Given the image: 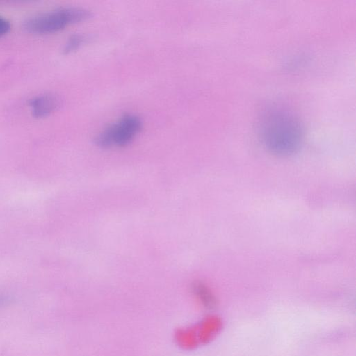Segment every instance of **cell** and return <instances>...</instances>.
I'll use <instances>...</instances> for the list:
<instances>
[{
    "label": "cell",
    "instance_id": "obj_1",
    "mask_svg": "<svg viewBox=\"0 0 356 356\" xmlns=\"http://www.w3.org/2000/svg\"><path fill=\"white\" fill-rule=\"evenodd\" d=\"M258 131L264 145L279 156L295 153L303 140V127L299 118L281 106H270L259 118Z\"/></svg>",
    "mask_w": 356,
    "mask_h": 356
},
{
    "label": "cell",
    "instance_id": "obj_2",
    "mask_svg": "<svg viewBox=\"0 0 356 356\" xmlns=\"http://www.w3.org/2000/svg\"><path fill=\"white\" fill-rule=\"evenodd\" d=\"M90 10L79 7H62L41 13L28 18L24 28L34 33H49L90 19Z\"/></svg>",
    "mask_w": 356,
    "mask_h": 356
},
{
    "label": "cell",
    "instance_id": "obj_3",
    "mask_svg": "<svg viewBox=\"0 0 356 356\" xmlns=\"http://www.w3.org/2000/svg\"><path fill=\"white\" fill-rule=\"evenodd\" d=\"M142 127L143 122L138 116L127 114L101 131L95 138V143L101 148L124 147L134 139Z\"/></svg>",
    "mask_w": 356,
    "mask_h": 356
},
{
    "label": "cell",
    "instance_id": "obj_4",
    "mask_svg": "<svg viewBox=\"0 0 356 356\" xmlns=\"http://www.w3.org/2000/svg\"><path fill=\"white\" fill-rule=\"evenodd\" d=\"M199 345H205L213 341L222 331L223 321L216 314L205 316L193 325Z\"/></svg>",
    "mask_w": 356,
    "mask_h": 356
},
{
    "label": "cell",
    "instance_id": "obj_5",
    "mask_svg": "<svg viewBox=\"0 0 356 356\" xmlns=\"http://www.w3.org/2000/svg\"><path fill=\"white\" fill-rule=\"evenodd\" d=\"M33 115L37 118L44 117L57 110L61 105V99L54 93H44L30 99Z\"/></svg>",
    "mask_w": 356,
    "mask_h": 356
},
{
    "label": "cell",
    "instance_id": "obj_6",
    "mask_svg": "<svg viewBox=\"0 0 356 356\" xmlns=\"http://www.w3.org/2000/svg\"><path fill=\"white\" fill-rule=\"evenodd\" d=\"M192 293L197 302L205 309H213L217 305V298L211 289L204 282L195 280L191 284Z\"/></svg>",
    "mask_w": 356,
    "mask_h": 356
},
{
    "label": "cell",
    "instance_id": "obj_7",
    "mask_svg": "<svg viewBox=\"0 0 356 356\" xmlns=\"http://www.w3.org/2000/svg\"><path fill=\"white\" fill-rule=\"evenodd\" d=\"M175 339L177 343L185 350H193L200 346L193 326L178 329Z\"/></svg>",
    "mask_w": 356,
    "mask_h": 356
},
{
    "label": "cell",
    "instance_id": "obj_8",
    "mask_svg": "<svg viewBox=\"0 0 356 356\" xmlns=\"http://www.w3.org/2000/svg\"><path fill=\"white\" fill-rule=\"evenodd\" d=\"M87 40V37L83 34L75 33L72 35L63 47V53L70 54L78 50L86 42Z\"/></svg>",
    "mask_w": 356,
    "mask_h": 356
},
{
    "label": "cell",
    "instance_id": "obj_9",
    "mask_svg": "<svg viewBox=\"0 0 356 356\" xmlns=\"http://www.w3.org/2000/svg\"><path fill=\"white\" fill-rule=\"evenodd\" d=\"M10 22L5 17L0 15V37L7 33L10 29Z\"/></svg>",
    "mask_w": 356,
    "mask_h": 356
},
{
    "label": "cell",
    "instance_id": "obj_10",
    "mask_svg": "<svg viewBox=\"0 0 356 356\" xmlns=\"http://www.w3.org/2000/svg\"><path fill=\"white\" fill-rule=\"evenodd\" d=\"M8 302L9 300L6 297L0 296V307L8 304Z\"/></svg>",
    "mask_w": 356,
    "mask_h": 356
}]
</instances>
